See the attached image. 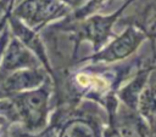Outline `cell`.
Wrapping results in <instances>:
<instances>
[{
	"label": "cell",
	"mask_w": 156,
	"mask_h": 137,
	"mask_svg": "<svg viewBox=\"0 0 156 137\" xmlns=\"http://www.w3.org/2000/svg\"><path fill=\"white\" fill-rule=\"evenodd\" d=\"M107 137H121L118 133H116V132H112V133H110Z\"/></svg>",
	"instance_id": "cell-2"
},
{
	"label": "cell",
	"mask_w": 156,
	"mask_h": 137,
	"mask_svg": "<svg viewBox=\"0 0 156 137\" xmlns=\"http://www.w3.org/2000/svg\"><path fill=\"white\" fill-rule=\"evenodd\" d=\"M45 101H46V96L41 92L29 93L22 99V104L20 105V109L28 122L39 124L40 118L44 115Z\"/></svg>",
	"instance_id": "cell-1"
}]
</instances>
